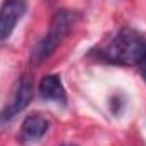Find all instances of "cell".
I'll return each mask as SVG.
<instances>
[{"mask_svg":"<svg viewBox=\"0 0 146 146\" xmlns=\"http://www.w3.org/2000/svg\"><path fill=\"white\" fill-rule=\"evenodd\" d=\"M99 54L114 65H139L146 56V37L134 29H121L99 48Z\"/></svg>","mask_w":146,"mask_h":146,"instance_id":"cell-1","label":"cell"},{"mask_svg":"<svg viewBox=\"0 0 146 146\" xmlns=\"http://www.w3.org/2000/svg\"><path fill=\"white\" fill-rule=\"evenodd\" d=\"M76 22H78V14H76V12L66 10V9L58 10V12L54 14L53 21H51L49 31L46 33V36L33 48L31 60H33L36 65H39V63L44 61V60H48V58L58 49V46L66 39V36L72 33V29L75 27Z\"/></svg>","mask_w":146,"mask_h":146,"instance_id":"cell-2","label":"cell"},{"mask_svg":"<svg viewBox=\"0 0 146 146\" xmlns=\"http://www.w3.org/2000/svg\"><path fill=\"white\" fill-rule=\"evenodd\" d=\"M33 95H34V90H33V82L31 78L27 76H22L15 87V92L12 95V100L0 110V126L2 124H7L9 121H12L19 112L26 109L31 100H33Z\"/></svg>","mask_w":146,"mask_h":146,"instance_id":"cell-3","label":"cell"},{"mask_svg":"<svg viewBox=\"0 0 146 146\" xmlns=\"http://www.w3.org/2000/svg\"><path fill=\"white\" fill-rule=\"evenodd\" d=\"M27 2L26 0H3L0 7V39L7 41L12 36L15 26L26 14Z\"/></svg>","mask_w":146,"mask_h":146,"instance_id":"cell-4","label":"cell"},{"mask_svg":"<svg viewBox=\"0 0 146 146\" xmlns=\"http://www.w3.org/2000/svg\"><path fill=\"white\" fill-rule=\"evenodd\" d=\"M49 129V121L41 114H31L24 119L22 129H21V141L26 145L37 143L44 138V134Z\"/></svg>","mask_w":146,"mask_h":146,"instance_id":"cell-5","label":"cell"},{"mask_svg":"<svg viewBox=\"0 0 146 146\" xmlns=\"http://www.w3.org/2000/svg\"><path fill=\"white\" fill-rule=\"evenodd\" d=\"M39 94L42 99L51 102H58V104L66 102V92L58 75H46L39 83Z\"/></svg>","mask_w":146,"mask_h":146,"instance_id":"cell-6","label":"cell"},{"mask_svg":"<svg viewBox=\"0 0 146 146\" xmlns=\"http://www.w3.org/2000/svg\"><path fill=\"white\" fill-rule=\"evenodd\" d=\"M139 70H141V75H143V78H145V82H146V56L139 63Z\"/></svg>","mask_w":146,"mask_h":146,"instance_id":"cell-7","label":"cell"},{"mask_svg":"<svg viewBox=\"0 0 146 146\" xmlns=\"http://www.w3.org/2000/svg\"><path fill=\"white\" fill-rule=\"evenodd\" d=\"M63 146H75V145H63Z\"/></svg>","mask_w":146,"mask_h":146,"instance_id":"cell-8","label":"cell"},{"mask_svg":"<svg viewBox=\"0 0 146 146\" xmlns=\"http://www.w3.org/2000/svg\"><path fill=\"white\" fill-rule=\"evenodd\" d=\"M48 2H51V3H53V2H54V0H48Z\"/></svg>","mask_w":146,"mask_h":146,"instance_id":"cell-9","label":"cell"}]
</instances>
